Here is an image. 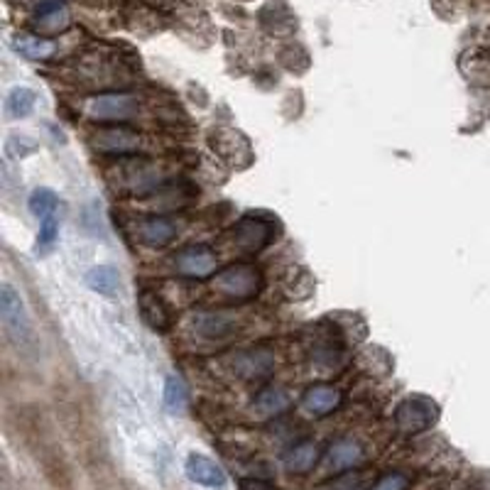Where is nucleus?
<instances>
[{
	"label": "nucleus",
	"instance_id": "nucleus-12",
	"mask_svg": "<svg viewBox=\"0 0 490 490\" xmlns=\"http://www.w3.org/2000/svg\"><path fill=\"white\" fill-rule=\"evenodd\" d=\"M184 473H186V478L202 488H224L225 480H228L221 463H216L204 454H189L186 463H184Z\"/></svg>",
	"mask_w": 490,
	"mask_h": 490
},
{
	"label": "nucleus",
	"instance_id": "nucleus-5",
	"mask_svg": "<svg viewBox=\"0 0 490 490\" xmlns=\"http://www.w3.org/2000/svg\"><path fill=\"white\" fill-rule=\"evenodd\" d=\"M113 186L133 192V194H145V192H154L160 184L164 182L162 170L157 164L147 162V160H128L121 164V172L111 177Z\"/></svg>",
	"mask_w": 490,
	"mask_h": 490
},
{
	"label": "nucleus",
	"instance_id": "nucleus-17",
	"mask_svg": "<svg viewBox=\"0 0 490 490\" xmlns=\"http://www.w3.org/2000/svg\"><path fill=\"white\" fill-rule=\"evenodd\" d=\"M321 459V449L314 441H299L292 449L285 451L282 463H285L287 473H295V476H304L309 470H314V466Z\"/></svg>",
	"mask_w": 490,
	"mask_h": 490
},
{
	"label": "nucleus",
	"instance_id": "nucleus-26",
	"mask_svg": "<svg viewBox=\"0 0 490 490\" xmlns=\"http://www.w3.org/2000/svg\"><path fill=\"white\" fill-rule=\"evenodd\" d=\"M59 238V214L44 216L40 221V233H37V253H47L51 250V245L57 243Z\"/></svg>",
	"mask_w": 490,
	"mask_h": 490
},
{
	"label": "nucleus",
	"instance_id": "nucleus-28",
	"mask_svg": "<svg viewBox=\"0 0 490 490\" xmlns=\"http://www.w3.org/2000/svg\"><path fill=\"white\" fill-rule=\"evenodd\" d=\"M412 486V480H409L407 473H399V470H390L385 476H380L370 490H407Z\"/></svg>",
	"mask_w": 490,
	"mask_h": 490
},
{
	"label": "nucleus",
	"instance_id": "nucleus-3",
	"mask_svg": "<svg viewBox=\"0 0 490 490\" xmlns=\"http://www.w3.org/2000/svg\"><path fill=\"white\" fill-rule=\"evenodd\" d=\"M140 111V101L130 93H99L83 103V113L99 122H128Z\"/></svg>",
	"mask_w": 490,
	"mask_h": 490
},
{
	"label": "nucleus",
	"instance_id": "nucleus-18",
	"mask_svg": "<svg viewBox=\"0 0 490 490\" xmlns=\"http://www.w3.org/2000/svg\"><path fill=\"white\" fill-rule=\"evenodd\" d=\"M138 233L143 238V243L153 245V248H164L177 238V224L167 216H150V218L140 221Z\"/></svg>",
	"mask_w": 490,
	"mask_h": 490
},
{
	"label": "nucleus",
	"instance_id": "nucleus-27",
	"mask_svg": "<svg viewBox=\"0 0 490 490\" xmlns=\"http://www.w3.org/2000/svg\"><path fill=\"white\" fill-rule=\"evenodd\" d=\"M319 490H366V478L360 473H341Z\"/></svg>",
	"mask_w": 490,
	"mask_h": 490
},
{
	"label": "nucleus",
	"instance_id": "nucleus-24",
	"mask_svg": "<svg viewBox=\"0 0 490 490\" xmlns=\"http://www.w3.org/2000/svg\"><path fill=\"white\" fill-rule=\"evenodd\" d=\"M186 405V385L179 375H167L164 380V407L172 415H179Z\"/></svg>",
	"mask_w": 490,
	"mask_h": 490
},
{
	"label": "nucleus",
	"instance_id": "nucleus-10",
	"mask_svg": "<svg viewBox=\"0 0 490 490\" xmlns=\"http://www.w3.org/2000/svg\"><path fill=\"white\" fill-rule=\"evenodd\" d=\"M275 238V225L260 218V216H245L233 225V241L235 245L245 250V253H257L265 245L273 243Z\"/></svg>",
	"mask_w": 490,
	"mask_h": 490
},
{
	"label": "nucleus",
	"instance_id": "nucleus-2",
	"mask_svg": "<svg viewBox=\"0 0 490 490\" xmlns=\"http://www.w3.org/2000/svg\"><path fill=\"white\" fill-rule=\"evenodd\" d=\"M437 419H439V405L427 395H407L395 407V427L409 437L431 429L437 424Z\"/></svg>",
	"mask_w": 490,
	"mask_h": 490
},
{
	"label": "nucleus",
	"instance_id": "nucleus-23",
	"mask_svg": "<svg viewBox=\"0 0 490 490\" xmlns=\"http://www.w3.org/2000/svg\"><path fill=\"white\" fill-rule=\"evenodd\" d=\"M35 101H37V96L32 89L28 86H15L11 93H8V99H5V113L15 118V121H20L25 115H30L32 108H35Z\"/></svg>",
	"mask_w": 490,
	"mask_h": 490
},
{
	"label": "nucleus",
	"instance_id": "nucleus-14",
	"mask_svg": "<svg viewBox=\"0 0 490 490\" xmlns=\"http://www.w3.org/2000/svg\"><path fill=\"white\" fill-rule=\"evenodd\" d=\"M138 309H140V317H143L145 324L157 334H164V331L172 328V312L154 289H143L138 295Z\"/></svg>",
	"mask_w": 490,
	"mask_h": 490
},
{
	"label": "nucleus",
	"instance_id": "nucleus-9",
	"mask_svg": "<svg viewBox=\"0 0 490 490\" xmlns=\"http://www.w3.org/2000/svg\"><path fill=\"white\" fill-rule=\"evenodd\" d=\"M0 317L3 324L11 331L12 336L18 338H30V317H28V309L22 304L20 292L11 285V282H3L0 285Z\"/></svg>",
	"mask_w": 490,
	"mask_h": 490
},
{
	"label": "nucleus",
	"instance_id": "nucleus-22",
	"mask_svg": "<svg viewBox=\"0 0 490 490\" xmlns=\"http://www.w3.org/2000/svg\"><path fill=\"white\" fill-rule=\"evenodd\" d=\"M86 285L99 295H113L121 287V275L111 265H99L86 273Z\"/></svg>",
	"mask_w": 490,
	"mask_h": 490
},
{
	"label": "nucleus",
	"instance_id": "nucleus-11",
	"mask_svg": "<svg viewBox=\"0 0 490 490\" xmlns=\"http://www.w3.org/2000/svg\"><path fill=\"white\" fill-rule=\"evenodd\" d=\"M189 327L204 341H224V338L233 336L238 321L228 312H196Z\"/></svg>",
	"mask_w": 490,
	"mask_h": 490
},
{
	"label": "nucleus",
	"instance_id": "nucleus-4",
	"mask_svg": "<svg viewBox=\"0 0 490 490\" xmlns=\"http://www.w3.org/2000/svg\"><path fill=\"white\" fill-rule=\"evenodd\" d=\"M91 147L103 154H135L145 147V138L128 125H103L91 135Z\"/></svg>",
	"mask_w": 490,
	"mask_h": 490
},
{
	"label": "nucleus",
	"instance_id": "nucleus-8",
	"mask_svg": "<svg viewBox=\"0 0 490 490\" xmlns=\"http://www.w3.org/2000/svg\"><path fill=\"white\" fill-rule=\"evenodd\" d=\"M211 150L231 167H248L253 162L250 140L235 128H218L211 133Z\"/></svg>",
	"mask_w": 490,
	"mask_h": 490
},
{
	"label": "nucleus",
	"instance_id": "nucleus-30",
	"mask_svg": "<svg viewBox=\"0 0 490 490\" xmlns=\"http://www.w3.org/2000/svg\"><path fill=\"white\" fill-rule=\"evenodd\" d=\"M238 490H280L275 483L263 478H241L238 480Z\"/></svg>",
	"mask_w": 490,
	"mask_h": 490
},
{
	"label": "nucleus",
	"instance_id": "nucleus-15",
	"mask_svg": "<svg viewBox=\"0 0 490 490\" xmlns=\"http://www.w3.org/2000/svg\"><path fill=\"white\" fill-rule=\"evenodd\" d=\"M366 459V449L358 439H338L327 451V466L334 473H351Z\"/></svg>",
	"mask_w": 490,
	"mask_h": 490
},
{
	"label": "nucleus",
	"instance_id": "nucleus-7",
	"mask_svg": "<svg viewBox=\"0 0 490 490\" xmlns=\"http://www.w3.org/2000/svg\"><path fill=\"white\" fill-rule=\"evenodd\" d=\"M218 256L209 245H186L172 256V267L177 275L189 277V280H206L216 273Z\"/></svg>",
	"mask_w": 490,
	"mask_h": 490
},
{
	"label": "nucleus",
	"instance_id": "nucleus-6",
	"mask_svg": "<svg viewBox=\"0 0 490 490\" xmlns=\"http://www.w3.org/2000/svg\"><path fill=\"white\" fill-rule=\"evenodd\" d=\"M228 370L238 375L245 383L250 380H265L273 375L275 370V356L273 351L267 348H243V351H235L225 360Z\"/></svg>",
	"mask_w": 490,
	"mask_h": 490
},
{
	"label": "nucleus",
	"instance_id": "nucleus-1",
	"mask_svg": "<svg viewBox=\"0 0 490 490\" xmlns=\"http://www.w3.org/2000/svg\"><path fill=\"white\" fill-rule=\"evenodd\" d=\"M211 282L221 296H228L235 302H248V299H256L260 295L263 273L250 263H233V265L218 270Z\"/></svg>",
	"mask_w": 490,
	"mask_h": 490
},
{
	"label": "nucleus",
	"instance_id": "nucleus-20",
	"mask_svg": "<svg viewBox=\"0 0 490 490\" xmlns=\"http://www.w3.org/2000/svg\"><path fill=\"white\" fill-rule=\"evenodd\" d=\"M287 407H289V395L282 388L260 390L256 395V402H253V409L260 417H277Z\"/></svg>",
	"mask_w": 490,
	"mask_h": 490
},
{
	"label": "nucleus",
	"instance_id": "nucleus-21",
	"mask_svg": "<svg viewBox=\"0 0 490 490\" xmlns=\"http://www.w3.org/2000/svg\"><path fill=\"white\" fill-rule=\"evenodd\" d=\"M461 72L469 76V82L478 86H490V51H469L461 61Z\"/></svg>",
	"mask_w": 490,
	"mask_h": 490
},
{
	"label": "nucleus",
	"instance_id": "nucleus-29",
	"mask_svg": "<svg viewBox=\"0 0 490 490\" xmlns=\"http://www.w3.org/2000/svg\"><path fill=\"white\" fill-rule=\"evenodd\" d=\"M37 150V145L30 138H18V135H12L11 140H8V154L11 157H25V154H32Z\"/></svg>",
	"mask_w": 490,
	"mask_h": 490
},
{
	"label": "nucleus",
	"instance_id": "nucleus-13",
	"mask_svg": "<svg viewBox=\"0 0 490 490\" xmlns=\"http://www.w3.org/2000/svg\"><path fill=\"white\" fill-rule=\"evenodd\" d=\"M341 402H344V392L328 383H317V385L306 388L302 395V409L312 417H327L341 407Z\"/></svg>",
	"mask_w": 490,
	"mask_h": 490
},
{
	"label": "nucleus",
	"instance_id": "nucleus-19",
	"mask_svg": "<svg viewBox=\"0 0 490 490\" xmlns=\"http://www.w3.org/2000/svg\"><path fill=\"white\" fill-rule=\"evenodd\" d=\"M12 47L20 57L32 61H47L57 51V44L50 37H42V35H18L12 40Z\"/></svg>",
	"mask_w": 490,
	"mask_h": 490
},
{
	"label": "nucleus",
	"instance_id": "nucleus-16",
	"mask_svg": "<svg viewBox=\"0 0 490 490\" xmlns=\"http://www.w3.org/2000/svg\"><path fill=\"white\" fill-rule=\"evenodd\" d=\"M35 25L44 35H57V32L67 30L69 11H67L64 0H42L35 11Z\"/></svg>",
	"mask_w": 490,
	"mask_h": 490
},
{
	"label": "nucleus",
	"instance_id": "nucleus-25",
	"mask_svg": "<svg viewBox=\"0 0 490 490\" xmlns=\"http://www.w3.org/2000/svg\"><path fill=\"white\" fill-rule=\"evenodd\" d=\"M59 209V196L54 194L51 189H35L30 196V211L32 216H37V218H44V216L54 214Z\"/></svg>",
	"mask_w": 490,
	"mask_h": 490
}]
</instances>
